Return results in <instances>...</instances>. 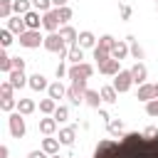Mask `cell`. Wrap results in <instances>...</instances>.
<instances>
[{"mask_svg": "<svg viewBox=\"0 0 158 158\" xmlns=\"http://www.w3.org/2000/svg\"><path fill=\"white\" fill-rule=\"evenodd\" d=\"M94 158H158V136L146 138L131 131L116 141H101L94 148Z\"/></svg>", "mask_w": 158, "mask_h": 158, "instance_id": "1", "label": "cell"}, {"mask_svg": "<svg viewBox=\"0 0 158 158\" xmlns=\"http://www.w3.org/2000/svg\"><path fill=\"white\" fill-rule=\"evenodd\" d=\"M44 49H47V52H57V54H62V52H67L69 47H67L64 37H62L59 32H49V35L44 37Z\"/></svg>", "mask_w": 158, "mask_h": 158, "instance_id": "2", "label": "cell"}, {"mask_svg": "<svg viewBox=\"0 0 158 158\" xmlns=\"http://www.w3.org/2000/svg\"><path fill=\"white\" fill-rule=\"evenodd\" d=\"M7 123H10V133H12V138L20 141V138L25 136V131H27V128H25V118H22V114H20V111H12V114L7 116Z\"/></svg>", "mask_w": 158, "mask_h": 158, "instance_id": "3", "label": "cell"}, {"mask_svg": "<svg viewBox=\"0 0 158 158\" xmlns=\"http://www.w3.org/2000/svg\"><path fill=\"white\" fill-rule=\"evenodd\" d=\"M20 44L27 47V49H35V47L44 44V37L40 35V30H27L25 35H20Z\"/></svg>", "mask_w": 158, "mask_h": 158, "instance_id": "4", "label": "cell"}, {"mask_svg": "<svg viewBox=\"0 0 158 158\" xmlns=\"http://www.w3.org/2000/svg\"><path fill=\"white\" fill-rule=\"evenodd\" d=\"M91 74H94V67H91V64H86V62H81V64H72L67 77L74 81V79H89Z\"/></svg>", "mask_w": 158, "mask_h": 158, "instance_id": "5", "label": "cell"}, {"mask_svg": "<svg viewBox=\"0 0 158 158\" xmlns=\"http://www.w3.org/2000/svg\"><path fill=\"white\" fill-rule=\"evenodd\" d=\"M131 84H133V77H131V69H121V72L116 74V79H114V89H116L118 94H123V91H128V89H131Z\"/></svg>", "mask_w": 158, "mask_h": 158, "instance_id": "6", "label": "cell"}, {"mask_svg": "<svg viewBox=\"0 0 158 158\" xmlns=\"http://www.w3.org/2000/svg\"><path fill=\"white\" fill-rule=\"evenodd\" d=\"M62 25V20H59V10H49V12H44L42 15V27L44 30H49V32H57V27Z\"/></svg>", "mask_w": 158, "mask_h": 158, "instance_id": "7", "label": "cell"}, {"mask_svg": "<svg viewBox=\"0 0 158 158\" xmlns=\"http://www.w3.org/2000/svg\"><path fill=\"white\" fill-rule=\"evenodd\" d=\"M156 96H158V84H141V86H138V94H136L138 101H146V104H148V101H153Z\"/></svg>", "mask_w": 158, "mask_h": 158, "instance_id": "8", "label": "cell"}, {"mask_svg": "<svg viewBox=\"0 0 158 158\" xmlns=\"http://www.w3.org/2000/svg\"><path fill=\"white\" fill-rule=\"evenodd\" d=\"M7 30H10L12 35H25V32H27L25 17H22V15H12V17L7 20Z\"/></svg>", "mask_w": 158, "mask_h": 158, "instance_id": "9", "label": "cell"}, {"mask_svg": "<svg viewBox=\"0 0 158 158\" xmlns=\"http://www.w3.org/2000/svg\"><path fill=\"white\" fill-rule=\"evenodd\" d=\"M131 77H133V84H146V77H148V69L143 62H136L131 67Z\"/></svg>", "mask_w": 158, "mask_h": 158, "instance_id": "10", "label": "cell"}, {"mask_svg": "<svg viewBox=\"0 0 158 158\" xmlns=\"http://www.w3.org/2000/svg\"><path fill=\"white\" fill-rule=\"evenodd\" d=\"M7 81H10L15 89H22L25 84H30V77H25V72H20V69H12V72L7 74Z\"/></svg>", "mask_w": 158, "mask_h": 158, "instance_id": "11", "label": "cell"}, {"mask_svg": "<svg viewBox=\"0 0 158 158\" xmlns=\"http://www.w3.org/2000/svg\"><path fill=\"white\" fill-rule=\"evenodd\" d=\"M99 72H101V74H106V77H116V74L121 72L118 59H106L104 64H99Z\"/></svg>", "mask_w": 158, "mask_h": 158, "instance_id": "12", "label": "cell"}, {"mask_svg": "<svg viewBox=\"0 0 158 158\" xmlns=\"http://www.w3.org/2000/svg\"><path fill=\"white\" fill-rule=\"evenodd\" d=\"M59 35L64 37V42H67V47H74V44H77V40H79V32H77L74 27H69V25H64V27L59 30Z\"/></svg>", "mask_w": 158, "mask_h": 158, "instance_id": "13", "label": "cell"}, {"mask_svg": "<svg viewBox=\"0 0 158 158\" xmlns=\"http://www.w3.org/2000/svg\"><path fill=\"white\" fill-rule=\"evenodd\" d=\"M54 131H57V118H54V116L40 118V133H44V136H52Z\"/></svg>", "mask_w": 158, "mask_h": 158, "instance_id": "14", "label": "cell"}, {"mask_svg": "<svg viewBox=\"0 0 158 158\" xmlns=\"http://www.w3.org/2000/svg\"><path fill=\"white\" fill-rule=\"evenodd\" d=\"M74 138H77V126H67V128L59 131V143L62 146H72Z\"/></svg>", "mask_w": 158, "mask_h": 158, "instance_id": "15", "label": "cell"}, {"mask_svg": "<svg viewBox=\"0 0 158 158\" xmlns=\"http://www.w3.org/2000/svg\"><path fill=\"white\" fill-rule=\"evenodd\" d=\"M22 17H25L27 30H40L42 20H40V12H37V10H30V12H27V15H22Z\"/></svg>", "mask_w": 158, "mask_h": 158, "instance_id": "16", "label": "cell"}, {"mask_svg": "<svg viewBox=\"0 0 158 158\" xmlns=\"http://www.w3.org/2000/svg\"><path fill=\"white\" fill-rule=\"evenodd\" d=\"M30 89H35V91H42V89H49V84H47V79L37 72V74H32L30 77V84H27Z\"/></svg>", "mask_w": 158, "mask_h": 158, "instance_id": "17", "label": "cell"}, {"mask_svg": "<svg viewBox=\"0 0 158 158\" xmlns=\"http://www.w3.org/2000/svg\"><path fill=\"white\" fill-rule=\"evenodd\" d=\"M77 44H79L81 49H89V47H96V37H94L91 32H79V40H77Z\"/></svg>", "mask_w": 158, "mask_h": 158, "instance_id": "18", "label": "cell"}, {"mask_svg": "<svg viewBox=\"0 0 158 158\" xmlns=\"http://www.w3.org/2000/svg\"><path fill=\"white\" fill-rule=\"evenodd\" d=\"M128 52H131L128 42H116V47L111 49V59H118V62H121V59H123V57H126Z\"/></svg>", "mask_w": 158, "mask_h": 158, "instance_id": "19", "label": "cell"}, {"mask_svg": "<svg viewBox=\"0 0 158 158\" xmlns=\"http://www.w3.org/2000/svg\"><path fill=\"white\" fill-rule=\"evenodd\" d=\"M84 94H86V91H81V89H77L74 84H72V86L67 89V99H69V101H72L74 106H79V104L84 101Z\"/></svg>", "mask_w": 158, "mask_h": 158, "instance_id": "20", "label": "cell"}, {"mask_svg": "<svg viewBox=\"0 0 158 158\" xmlns=\"http://www.w3.org/2000/svg\"><path fill=\"white\" fill-rule=\"evenodd\" d=\"M99 101H104V99H101V94H99V91H94V89H86V94H84V104H86V106H91V109H99Z\"/></svg>", "mask_w": 158, "mask_h": 158, "instance_id": "21", "label": "cell"}, {"mask_svg": "<svg viewBox=\"0 0 158 158\" xmlns=\"http://www.w3.org/2000/svg\"><path fill=\"white\" fill-rule=\"evenodd\" d=\"M42 151L47 156H59V141L57 138H44L42 141Z\"/></svg>", "mask_w": 158, "mask_h": 158, "instance_id": "22", "label": "cell"}, {"mask_svg": "<svg viewBox=\"0 0 158 158\" xmlns=\"http://www.w3.org/2000/svg\"><path fill=\"white\" fill-rule=\"evenodd\" d=\"M47 94H49V99H62V96H67V89L62 86V81H54V84H49V89H47Z\"/></svg>", "mask_w": 158, "mask_h": 158, "instance_id": "23", "label": "cell"}, {"mask_svg": "<svg viewBox=\"0 0 158 158\" xmlns=\"http://www.w3.org/2000/svg\"><path fill=\"white\" fill-rule=\"evenodd\" d=\"M67 59H69L72 64H81V59H84V49H81L79 44L69 47V54H67Z\"/></svg>", "mask_w": 158, "mask_h": 158, "instance_id": "24", "label": "cell"}, {"mask_svg": "<svg viewBox=\"0 0 158 158\" xmlns=\"http://www.w3.org/2000/svg\"><path fill=\"white\" fill-rule=\"evenodd\" d=\"M101 99L106 101V104H116V99H118V91L114 89V86H101Z\"/></svg>", "mask_w": 158, "mask_h": 158, "instance_id": "25", "label": "cell"}, {"mask_svg": "<svg viewBox=\"0 0 158 158\" xmlns=\"http://www.w3.org/2000/svg\"><path fill=\"white\" fill-rule=\"evenodd\" d=\"M0 72H2V74H10V72H12V57H10L5 49L0 52Z\"/></svg>", "mask_w": 158, "mask_h": 158, "instance_id": "26", "label": "cell"}, {"mask_svg": "<svg viewBox=\"0 0 158 158\" xmlns=\"http://www.w3.org/2000/svg\"><path fill=\"white\" fill-rule=\"evenodd\" d=\"M17 111H20L22 116H30V114L35 111V101H32V99H20V101H17Z\"/></svg>", "mask_w": 158, "mask_h": 158, "instance_id": "27", "label": "cell"}, {"mask_svg": "<svg viewBox=\"0 0 158 158\" xmlns=\"http://www.w3.org/2000/svg\"><path fill=\"white\" fill-rule=\"evenodd\" d=\"M109 133L116 136V138H121V136H123V121H121V118H111V121H109Z\"/></svg>", "mask_w": 158, "mask_h": 158, "instance_id": "28", "label": "cell"}, {"mask_svg": "<svg viewBox=\"0 0 158 158\" xmlns=\"http://www.w3.org/2000/svg\"><path fill=\"white\" fill-rule=\"evenodd\" d=\"M12 12H15L12 0H0V17H2V20H10V17H12Z\"/></svg>", "mask_w": 158, "mask_h": 158, "instance_id": "29", "label": "cell"}, {"mask_svg": "<svg viewBox=\"0 0 158 158\" xmlns=\"http://www.w3.org/2000/svg\"><path fill=\"white\" fill-rule=\"evenodd\" d=\"M40 111H42V114H47V116H52V114L57 111L54 99H42V101H40Z\"/></svg>", "mask_w": 158, "mask_h": 158, "instance_id": "30", "label": "cell"}, {"mask_svg": "<svg viewBox=\"0 0 158 158\" xmlns=\"http://www.w3.org/2000/svg\"><path fill=\"white\" fill-rule=\"evenodd\" d=\"M15 15H27L30 12V0H12Z\"/></svg>", "mask_w": 158, "mask_h": 158, "instance_id": "31", "label": "cell"}, {"mask_svg": "<svg viewBox=\"0 0 158 158\" xmlns=\"http://www.w3.org/2000/svg\"><path fill=\"white\" fill-rule=\"evenodd\" d=\"M99 47H101V49H109V52H111V49L116 47V40H114L111 35H101V37H99Z\"/></svg>", "mask_w": 158, "mask_h": 158, "instance_id": "32", "label": "cell"}, {"mask_svg": "<svg viewBox=\"0 0 158 158\" xmlns=\"http://www.w3.org/2000/svg\"><path fill=\"white\" fill-rule=\"evenodd\" d=\"M94 59H96L99 64H104L106 59H111V52H109V49H101V47L96 44V47H94Z\"/></svg>", "mask_w": 158, "mask_h": 158, "instance_id": "33", "label": "cell"}, {"mask_svg": "<svg viewBox=\"0 0 158 158\" xmlns=\"http://www.w3.org/2000/svg\"><path fill=\"white\" fill-rule=\"evenodd\" d=\"M32 5H35V10L42 12V15L52 10V0H32Z\"/></svg>", "mask_w": 158, "mask_h": 158, "instance_id": "34", "label": "cell"}, {"mask_svg": "<svg viewBox=\"0 0 158 158\" xmlns=\"http://www.w3.org/2000/svg\"><path fill=\"white\" fill-rule=\"evenodd\" d=\"M15 106H17V101H15L12 96H2V101H0V109H2V111H7V114H10Z\"/></svg>", "mask_w": 158, "mask_h": 158, "instance_id": "35", "label": "cell"}, {"mask_svg": "<svg viewBox=\"0 0 158 158\" xmlns=\"http://www.w3.org/2000/svg\"><path fill=\"white\" fill-rule=\"evenodd\" d=\"M52 116L57 118V123H62V121H67V118H69V109H67V106H57V111H54Z\"/></svg>", "mask_w": 158, "mask_h": 158, "instance_id": "36", "label": "cell"}, {"mask_svg": "<svg viewBox=\"0 0 158 158\" xmlns=\"http://www.w3.org/2000/svg\"><path fill=\"white\" fill-rule=\"evenodd\" d=\"M0 44H2V49H5V47H10V44H12V32H10V30H7V27H5V30H2V32H0Z\"/></svg>", "mask_w": 158, "mask_h": 158, "instance_id": "37", "label": "cell"}, {"mask_svg": "<svg viewBox=\"0 0 158 158\" xmlns=\"http://www.w3.org/2000/svg\"><path fill=\"white\" fill-rule=\"evenodd\" d=\"M146 114H148V116H158V96L146 104Z\"/></svg>", "mask_w": 158, "mask_h": 158, "instance_id": "38", "label": "cell"}, {"mask_svg": "<svg viewBox=\"0 0 158 158\" xmlns=\"http://www.w3.org/2000/svg\"><path fill=\"white\" fill-rule=\"evenodd\" d=\"M128 47H131V54H133V59H138V62H141V59H143V49H141L136 42H128Z\"/></svg>", "mask_w": 158, "mask_h": 158, "instance_id": "39", "label": "cell"}, {"mask_svg": "<svg viewBox=\"0 0 158 158\" xmlns=\"http://www.w3.org/2000/svg\"><path fill=\"white\" fill-rule=\"evenodd\" d=\"M59 20H62V25L69 22L72 20V7H59Z\"/></svg>", "mask_w": 158, "mask_h": 158, "instance_id": "40", "label": "cell"}, {"mask_svg": "<svg viewBox=\"0 0 158 158\" xmlns=\"http://www.w3.org/2000/svg\"><path fill=\"white\" fill-rule=\"evenodd\" d=\"M12 89H15V86H12L10 81H2V84H0V96H12Z\"/></svg>", "mask_w": 158, "mask_h": 158, "instance_id": "41", "label": "cell"}, {"mask_svg": "<svg viewBox=\"0 0 158 158\" xmlns=\"http://www.w3.org/2000/svg\"><path fill=\"white\" fill-rule=\"evenodd\" d=\"M54 74H57V79H62V77H67V74H69V69H67V64H64V62H59V64H57V69H54Z\"/></svg>", "mask_w": 158, "mask_h": 158, "instance_id": "42", "label": "cell"}, {"mask_svg": "<svg viewBox=\"0 0 158 158\" xmlns=\"http://www.w3.org/2000/svg\"><path fill=\"white\" fill-rule=\"evenodd\" d=\"M12 69L25 72V59H22V57H12Z\"/></svg>", "mask_w": 158, "mask_h": 158, "instance_id": "43", "label": "cell"}, {"mask_svg": "<svg viewBox=\"0 0 158 158\" xmlns=\"http://www.w3.org/2000/svg\"><path fill=\"white\" fill-rule=\"evenodd\" d=\"M143 136H146V138H156V136H158V128H156V126H146Z\"/></svg>", "mask_w": 158, "mask_h": 158, "instance_id": "44", "label": "cell"}, {"mask_svg": "<svg viewBox=\"0 0 158 158\" xmlns=\"http://www.w3.org/2000/svg\"><path fill=\"white\" fill-rule=\"evenodd\" d=\"M118 10H121V20H128V17H131V7H128V5H121Z\"/></svg>", "mask_w": 158, "mask_h": 158, "instance_id": "45", "label": "cell"}, {"mask_svg": "<svg viewBox=\"0 0 158 158\" xmlns=\"http://www.w3.org/2000/svg\"><path fill=\"white\" fill-rule=\"evenodd\" d=\"M72 84H74L77 89H81V91H86V79H74Z\"/></svg>", "mask_w": 158, "mask_h": 158, "instance_id": "46", "label": "cell"}, {"mask_svg": "<svg viewBox=\"0 0 158 158\" xmlns=\"http://www.w3.org/2000/svg\"><path fill=\"white\" fill-rule=\"evenodd\" d=\"M27 158H47V153H44V151H30Z\"/></svg>", "mask_w": 158, "mask_h": 158, "instance_id": "47", "label": "cell"}, {"mask_svg": "<svg viewBox=\"0 0 158 158\" xmlns=\"http://www.w3.org/2000/svg\"><path fill=\"white\" fill-rule=\"evenodd\" d=\"M99 118H104V121H106V123H109V121H111V116H109V111H104V109H99Z\"/></svg>", "mask_w": 158, "mask_h": 158, "instance_id": "48", "label": "cell"}, {"mask_svg": "<svg viewBox=\"0 0 158 158\" xmlns=\"http://www.w3.org/2000/svg\"><path fill=\"white\" fill-rule=\"evenodd\" d=\"M67 2H69V0H52V5H54L57 10H59V7H67Z\"/></svg>", "mask_w": 158, "mask_h": 158, "instance_id": "49", "label": "cell"}, {"mask_svg": "<svg viewBox=\"0 0 158 158\" xmlns=\"http://www.w3.org/2000/svg\"><path fill=\"white\" fill-rule=\"evenodd\" d=\"M10 156V151H7V146H0V158H7Z\"/></svg>", "mask_w": 158, "mask_h": 158, "instance_id": "50", "label": "cell"}, {"mask_svg": "<svg viewBox=\"0 0 158 158\" xmlns=\"http://www.w3.org/2000/svg\"><path fill=\"white\" fill-rule=\"evenodd\" d=\"M156 10H158V0H156Z\"/></svg>", "mask_w": 158, "mask_h": 158, "instance_id": "51", "label": "cell"}, {"mask_svg": "<svg viewBox=\"0 0 158 158\" xmlns=\"http://www.w3.org/2000/svg\"><path fill=\"white\" fill-rule=\"evenodd\" d=\"M52 158H59V156H52Z\"/></svg>", "mask_w": 158, "mask_h": 158, "instance_id": "52", "label": "cell"}]
</instances>
